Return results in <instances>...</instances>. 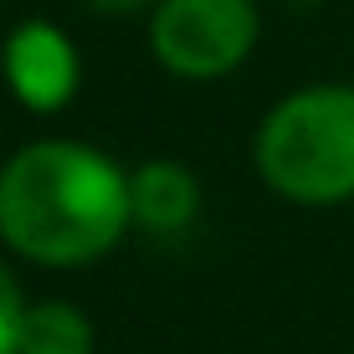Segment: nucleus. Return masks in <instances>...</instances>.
I'll return each mask as SVG.
<instances>
[{
  "label": "nucleus",
  "mask_w": 354,
  "mask_h": 354,
  "mask_svg": "<svg viewBox=\"0 0 354 354\" xmlns=\"http://www.w3.org/2000/svg\"><path fill=\"white\" fill-rule=\"evenodd\" d=\"M93 16H139V10H154L160 0H82Z\"/></svg>",
  "instance_id": "8"
},
{
  "label": "nucleus",
  "mask_w": 354,
  "mask_h": 354,
  "mask_svg": "<svg viewBox=\"0 0 354 354\" xmlns=\"http://www.w3.org/2000/svg\"><path fill=\"white\" fill-rule=\"evenodd\" d=\"M252 165L288 205L354 201V82H308L277 97L252 133Z\"/></svg>",
  "instance_id": "2"
},
{
  "label": "nucleus",
  "mask_w": 354,
  "mask_h": 354,
  "mask_svg": "<svg viewBox=\"0 0 354 354\" xmlns=\"http://www.w3.org/2000/svg\"><path fill=\"white\" fill-rule=\"evenodd\" d=\"M0 165H6V160H0Z\"/></svg>",
  "instance_id": "9"
},
{
  "label": "nucleus",
  "mask_w": 354,
  "mask_h": 354,
  "mask_svg": "<svg viewBox=\"0 0 354 354\" xmlns=\"http://www.w3.org/2000/svg\"><path fill=\"white\" fill-rule=\"evenodd\" d=\"M0 72H6V88L21 108L62 113L82 88V52L57 21L31 16L10 26L6 46H0Z\"/></svg>",
  "instance_id": "4"
},
{
  "label": "nucleus",
  "mask_w": 354,
  "mask_h": 354,
  "mask_svg": "<svg viewBox=\"0 0 354 354\" xmlns=\"http://www.w3.org/2000/svg\"><path fill=\"white\" fill-rule=\"evenodd\" d=\"M97 334L93 319L67 298H41L26 313V334H21V354H93Z\"/></svg>",
  "instance_id": "6"
},
{
  "label": "nucleus",
  "mask_w": 354,
  "mask_h": 354,
  "mask_svg": "<svg viewBox=\"0 0 354 354\" xmlns=\"http://www.w3.org/2000/svg\"><path fill=\"white\" fill-rule=\"evenodd\" d=\"M262 36L257 0H160L149 10V52L180 82L231 77Z\"/></svg>",
  "instance_id": "3"
},
{
  "label": "nucleus",
  "mask_w": 354,
  "mask_h": 354,
  "mask_svg": "<svg viewBox=\"0 0 354 354\" xmlns=\"http://www.w3.org/2000/svg\"><path fill=\"white\" fill-rule=\"evenodd\" d=\"M133 231L129 169L88 139H31L0 165V241L31 267H88Z\"/></svg>",
  "instance_id": "1"
},
{
  "label": "nucleus",
  "mask_w": 354,
  "mask_h": 354,
  "mask_svg": "<svg viewBox=\"0 0 354 354\" xmlns=\"http://www.w3.org/2000/svg\"><path fill=\"white\" fill-rule=\"evenodd\" d=\"M26 292H21L16 272L0 262V354H21V334H26Z\"/></svg>",
  "instance_id": "7"
},
{
  "label": "nucleus",
  "mask_w": 354,
  "mask_h": 354,
  "mask_svg": "<svg viewBox=\"0 0 354 354\" xmlns=\"http://www.w3.org/2000/svg\"><path fill=\"white\" fill-rule=\"evenodd\" d=\"M129 190H133V226H144L149 236H180L201 216L195 169L180 160H165V154L129 169Z\"/></svg>",
  "instance_id": "5"
}]
</instances>
